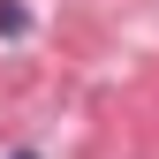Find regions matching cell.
I'll use <instances>...</instances> for the list:
<instances>
[{"instance_id":"obj_2","label":"cell","mask_w":159,"mask_h":159,"mask_svg":"<svg viewBox=\"0 0 159 159\" xmlns=\"http://www.w3.org/2000/svg\"><path fill=\"white\" fill-rule=\"evenodd\" d=\"M15 159H38V152H15Z\"/></svg>"},{"instance_id":"obj_1","label":"cell","mask_w":159,"mask_h":159,"mask_svg":"<svg viewBox=\"0 0 159 159\" xmlns=\"http://www.w3.org/2000/svg\"><path fill=\"white\" fill-rule=\"evenodd\" d=\"M30 30V8H23V0H0V38H23Z\"/></svg>"}]
</instances>
